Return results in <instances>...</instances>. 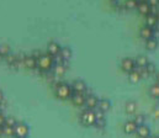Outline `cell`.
Masks as SVG:
<instances>
[{
	"label": "cell",
	"instance_id": "obj_1",
	"mask_svg": "<svg viewBox=\"0 0 159 138\" xmlns=\"http://www.w3.org/2000/svg\"><path fill=\"white\" fill-rule=\"evenodd\" d=\"M54 92L56 96L61 100H68L73 95V89L69 84L67 83H57L54 87Z\"/></svg>",
	"mask_w": 159,
	"mask_h": 138
},
{
	"label": "cell",
	"instance_id": "obj_2",
	"mask_svg": "<svg viewBox=\"0 0 159 138\" xmlns=\"http://www.w3.org/2000/svg\"><path fill=\"white\" fill-rule=\"evenodd\" d=\"M54 65V59L48 53H43L37 58V68L41 72H49Z\"/></svg>",
	"mask_w": 159,
	"mask_h": 138
},
{
	"label": "cell",
	"instance_id": "obj_3",
	"mask_svg": "<svg viewBox=\"0 0 159 138\" xmlns=\"http://www.w3.org/2000/svg\"><path fill=\"white\" fill-rule=\"evenodd\" d=\"M79 120H80V123L83 126H94L95 123V111L90 110V109H85L80 112V116H79Z\"/></svg>",
	"mask_w": 159,
	"mask_h": 138
},
{
	"label": "cell",
	"instance_id": "obj_4",
	"mask_svg": "<svg viewBox=\"0 0 159 138\" xmlns=\"http://www.w3.org/2000/svg\"><path fill=\"white\" fill-rule=\"evenodd\" d=\"M30 133V127L25 122H17L14 127V137L16 138H27Z\"/></svg>",
	"mask_w": 159,
	"mask_h": 138
},
{
	"label": "cell",
	"instance_id": "obj_5",
	"mask_svg": "<svg viewBox=\"0 0 159 138\" xmlns=\"http://www.w3.org/2000/svg\"><path fill=\"white\" fill-rule=\"evenodd\" d=\"M120 67H121V69H122L125 73L128 74L129 72H132L133 69H136L134 59H133V58H129V57H126V58H123V59L121 60Z\"/></svg>",
	"mask_w": 159,
	"mask_h": 138
},
{
	"label": "cell",
	"instance_id": "obj_6",
	"mask_svg": "<svg viewBox=\"0 0 159 138\" xmlns=\"http://www.w3.org/2000/svg\"><path fill=\"white\" fill-rule=\"evenodd\" d=\"M85 94H80V92H73V95L70 96V100L73 102V105L78 106V107H83L85 106Z\"/></svg>",
	"mask_w": 159,
	"mask_h": 138
},
{
	"label": "cell",
	"instance_id": "obj_7",
	"mask_svg": "<svg viewBox=\"0 0 159 138\" xmlns=\"http://www.w3.org/2000/svg\"><path fill=\"white\" fill-rule=\"evenodd\" d=\"M153 35H154V29H152V27H149V26H147V25H144V26L141 27V30H139V36H141V38L144 40V41L152 38Z\"/></svg>",
	"mask_w": 159,
	"mask_h": 138
},
{
	"label": "cell",
	"instance_id": "obj_8",
	"mask_svg": "<svg viewBox=\"0 0 159 138\" xmlns=\"http://www.w3.org/2000/svg\"><path fill=\"white\" fill-rule=\"evenodd\" d=\"M98 104H99L98 96H95L94 94H90V95L86 96V99H85V107H86V109L94 110V109L98 107Z\"/></svg>",
	"mask_w": 159,
	"mask_h": 138
},
{
	"label": "cell",
	"instance_id": "obj_9",
	"mask_svg": "<svg viewBox=\"0 0 159 138\" xmlns=\"http://www.w3.org/2000/svg\"><path fill=\"white\" fill-rule=\"evenodd\" d=\"M21 63H24V65L27 68V69H35L37 68V59L32 56H25L21 60Z\"/></svg>",
	"mask_w": 159,
	"mask_h": 138
},
{
	"label": "cell",
	"instance_id": "obj_10",
	"mask_svg": "<svg viewBox=\"0 0 159 138\" xmlns=\"http://www.w3.org/2000/svg\"><path fill=\"white\" fill-rule=\"evenodd\" d=\"M136 10H138V12H139L141 15L147 16V15H149V14L152 12V6H151L147 1H142V2H138Z\"/></svg>",
	"mask_w": 159,
	"mask_h": 138
},
{
	"label": "cell",
	"instance_id": "obj_11",
	"mask_svg": "<svg viewBox=\"0 0 159 138\" xmlns=\"http://www.w3.org/2000/svg\"><path fill=\"white\" fill-rule=\"evenodd\" d=\"M61 48H62V47L59 46V43L52 41V42H49V43L47 45V53H48L49 56H52V57H56V56L59 54Z\"/></svg>",
	"mask_w": 159,
	"mask_h": 138
},
{
	"label": "cell",
	"instance_id": "obj_12",
	"mask_svg": "<svg viewBox=\"0 0 159 138\" xmlns=\"http://www.w3.org/2000/svg\"><path fill=\"white\" fill-rule=\"evenodd\" d=\"M70 87H72V89H73V92L85 94L86 90H88V87H86L85 82H83V80H75Z\"/></svg>",
	"mask_w": 159,
	"mask_h": 138
},
{
	"label": "cell",
	"instance_id": "obj_13",
	"mask_svg": "<svg viewBox=\"0 0 159 138\" xmlns=\"http://www.w3.org/2000/svg\"><path fill=\"white\" fill-rule=\"evenodd\" d=\"M146 25L152 27V29H156L158 27L159 25V19H158V15L157 14H149L146 16Z\"/></svg>",
	"mask_w": 159,
	"mask_h": 138
},
{
	"label": "cell",
	"instance_id": "obj_14",
	"mask_svg": "<svg viewBox=\"0 0 159 138\" xmlns=\"http://www.w3.org/2000/svg\"><path fill=\"white\" fill-rule=\"evenodd\" d=\"M136 133L139 138H148L151 136V128L147 125H141L137 127Z\"/></svg>",
	"mask_w": 159,
	"mask_h": 138
},
{
	"label": "cell",
	"instance_id": "obj_15",
	"mask_svg": "<svg viewBox=\"0 0 159 138\" xmlns=\"http://www.w3.org/2000/svg\"><path fill=\"white\" fill-rule=\"evenodd\" d=\"M137 127H138V126L136 125V122H134L133 120H128V121H126L125 125H123V131H125V133H127V135H132V133H136Z\"/></svg>",
	"mask_w": 159,
	"mask_h": 138
},
{
	"label": "cell",
	"instance_id": "obj_16",
	"mask_svg": "<svg viewBox=\"0 0 159 138\" xmlns=\"http://www.w3.org/2000/svg\"><path fill=\"white\" fill-rule=\"evenodd\" d=\"M134 63H136V68L143 69V68H146V67L148 65L149 60H148V58H147L146 56L141 54V56H137V57L134 58Z\"/></svg>",
	"mask_w": 159,
	"mask_h": 138
},
{
	"label": "cell",
	"instance_id": "obj_17",
	"mask_svg": "<svg viewBox=\"0 0 159 138\" xmlns=\"http://www.w3.org/2000/svg\"><path fill=\"white\" fill-rule=\"evenodd\" d=\"M110 109H111V102H110V100H107V99H101V100H99L98 110H100V111H102V112L106 114Z\"/></svg>",
	"mask_w": 159,
	"mask_h": 138
},
{
	"label": "cell",
	"instance_id": "obj_18",
	"mask_svg": "<svg viewBox=\"0 0 159 138\" xmlns=\"http://www.w3.org/2000/svg\"><path fill=\"white\" fill-rule=\"evenodd\" d=\"M137 110H138V106H137L136 101L129 100V101H127V102L125 104V111H126L127 114H129V115L136 114V112H137Z\"/></svg>",
	"mask_w": 159,
	"mask_h": 138
},
{
	"label": "cell",
	"instance_id": "obj_19",
	"mask_svg": "<svg viewBox=\"0 0 159 138\" xmlns=\"http://www.w3.org/2000/svg\"><path fill=\"white\" fill-rule=\"evenodd\" d=\"M128 78H129V80H131L132 83H138V82L142 79L141 69L136 68V69H133L132 72H129V73H128Z\"/></svg>",
	"mask_w": 159,
	"mask_h": 138
},
{
	"label": "cell",
	"instance_id": "obj_20",
	"mask_svg": "<svg viewBox=\"0 0 159 138\" xmlns=\"http://www.w3.org/2000/svg\"><path fill=\"white\" fill-rule=\"evenodd\" d=\"M52 69H53L54 74H56V75H59V77L64 75V73H66V70H67L64 63H54V65H53Z\"/></svg>",
	"mask_w": 159,
	"mask_h": 138
},
{
	"label": "cell",
	"instance_id": "obj_21",
	"mask_svg": "<svg viewBox=\"0 0 159 138\" xmlns=\"http://www.w3.org/2000/svg\"><path fill=\"white\" fill-rule=\"evenodd\" d=\"M59 56L61 58L66 62V60H69L72 58V49L68 48V47H62L61 48V52H59Z\"/></svg>",
	"mask_w": 159,
	"mask_h": 138
},
{
	"label": "cell",
	"instance_id": "obj_22",
	"mask_svg": "<svg viewBox=\"0 0 159 138\" xmlns=\"http://www.w3.org/2000/svg\"><path fill=\"white\" fill-rule=\"evenodd\" d=\"M158 45H159V41L157 38H154V37H152V38H149V40L146 41V48L148 51H156L158 48Z\"/></svg>",
	"mask_w": 159,
	"mask_h": 138
},
{
	"label": "cell",
	"instance_id": "obj_23",
	"mask_svg": "<svg viewBox=\"0 0 159 138\" xmlns=\"http://www.w3.org/2000/svg\"><path fill=\"white\" fill-rule=\"evenodd\" d=\"M149 95L154 99H159V84L154 83L151 88H149Z\"/></svg>",
	"mask_w": 159,
	"mask_h": 138
},
{
	"label": "cell",
	"instance_id": "obj_24",
	"mask_svg": "<svg viewBox=\"0 0 159 138\" xmlns=\"http://www.w3.org/2000/svg\"><path fill=\"white\" fill-rule=\"evenodd\" d=\"M11 53V49L7 45H0V58H5Z\"/></svg>",
	"mask_w": 159,
	"mask_h": 138
},
{
	"label": "cell",
	"instance_id": "obj_25",
	"mask_svg": "<svg viewBox=\"0 0 159 138\" xmlns=\"http://www.w3.org/2000/svg\"><path fill=\"white\" fill-rule=\"evenodd\" d=\"M1 130H2V136H6V137H12L14 136V127L4 125L1 127Z\"/></svg>",
	"mask_w": 159,
	"mask_h": 138
},
{
	"label": "cell",
	"instance_id": "obj_26",
	"mask_svg": "<svg viewBox=\"0 0 159 138\" xmlns=\"http://www.w3.org/2000/svg\"><path fill=\"white\" fill-rule=\"evenodd\" d=\"M137 5H138L137 0H126L125 1V6H126L127 10H136Z\"/></svg>",
	"mask_w": 159,
	"mask_h": 138
},
{
	"label": "cell",
	"instance_id": "obj_27",
	"mask_svg": "<svg viewBox=\"0 0 159 138\" xmlns=\"http://www.w3.org/2000/svg\"><path fill=\"white\" fill-rule=\"evenodd\" d=\"M133 121L136 122V125H137V126L144 125V122H146V116H144V115H142V114H138V115H136V117H134V120H133Z\"/></svg>",
	"mask_w": 159,
	"mask_h": 138
},
{
	"label": "cell",
	"instance_id": "obj_28",
	"mask_svg": "<svg viewBox=\"0 0 159 138\" xmlns=\"http://www.w3.org/2000/svg\"><path fill=\"white\" fill-rule=\"evenodd\" d=\"M144 69H146V70L148 72L149 77H151V75H154V74L157 73V67H156V65H154L153 63H151V62L148 63V65H147V67H146Z\"/></svg>",
	"mask_w": 159,
	"mask_h": 138
},
{
	"label": "cell",
	"instance_id": "obj_29",
	"mask_svg": "<svg viewBox=\"0 0 159 138\" xmlns=\"http://www.w3.org/2000/svg\"><path fill=\"white\" fill-rule=\"evenodd\" d=\"M94 126L99 130H102L105 126H106V118H101V120H95V123Z\"/></svg>",
	"mask_w": 159,
	"mask_h": 138
},
{
	"label": "cell",
	"instance_id": "obj_30",
	"mask_svg": "<svg viewBox=\"0 0 159 138\" xmlns=\"http://www.w3.org/2000/svg\"><path fill=\"white\" fill-rule=\"evenodd\" d=\"M17 123V121L14 118V117H6L5 120V125L6 126H10V127H15V125Z\"/></svg>",
	"mask_w": 159,
	"mask_h": 138
},
{
	"label": "cell",
	"instance_id": "obj_31",
	"mask_svg": "<svg viewBox=\"0 0 159 138\" xmlns=\"http://www.w3.org/2000/svg\"><path fill=\"white\" fill-rule=\"evenodd\" d=\"M151 6H158V2L159 0H146Z\"/></svg>",
	"mask_w": 159,
	"mask_h": 138
},
{
	"label": "cell",
	"instance_id": "obj_32",
	"mask_svg": "<svg viewBox=\"0 0 159 138\" xmlns=\"http://www.w3.org/2000/svg\"><path fill=\"white\" fill-rule=\"evenodd\" d=\"M5 120H6V117L0 112V127H2L5 125Z\"/></svg>",
	"mask_w": 159,
	"mask_h": 138
},
{
	"label": "cell",
	"instance_id": "obj_33",
	"mask_svg": "<svg viewBox=\"0 0 159 138\" xmlns=\"http://www.w3.org/2000/svg\"><path fill=\"white\" fill-rule=\"evenodd\" d=\"M154 79H156V83H158L159 84V72L157 70V73L154 74Z\"/></svg>",
	"mask_w": 159,
	"mask_h": 138
},
{
	"label": "cell",
	"instance_id": "obj_34",
	"mask_svg": "<svg viewBox=\"0 0 159 138\" xmlns=\"http://www.w3.org/2000/svg\"><path fill=\"white\" fill-rule=\"evenodd\" d=\"M1 102H4V94H2V91H0V104Z\"/></svg>",
	"mask_w": 159,
	"mask_h": 138
},
{
	"label": "cell",
	"instance_id": "obj_35",
	"mask_svg": "<svg viewBox=\"0 0 159 138\" xmlns=\"http://www.w3.org/2000/svg\"><path fill=\"white\" fill-rule=\"evenodd\" d=\"M2 136V130H1V127H0V137Z\"/></svg>",
	"mask_w": 159,
	"mask_h": 138
},
{
	"label": "cell",
	"instance_id": "obj_36",
	"mask_svg": "<svg viewBox=\"0 0 159 138\" xmlns=\"http://www.w3.org/2000/svg\"><path fill=\"white\" fill-rule=\"evenodd\" d=\"M142 1H146V0H137V2H142Z\"/></svg>",
	"mask_w": 159,
	"mask_h": 138
},
{
	"label": "cell",
	"instance_id": "obj_37",
	"mask_svg": "<svg viewBox=\"0 0 159 138\" xmlns=\"http://www.w3.org/2000/svg\"><path fill=\"white\" fill-rule=\"evenodd\" d=\"M148 138H158V137H156V136H149Z\"/></svg>",
	"mask_w": 159,
	"mask_h": 138
}]
</instances>
